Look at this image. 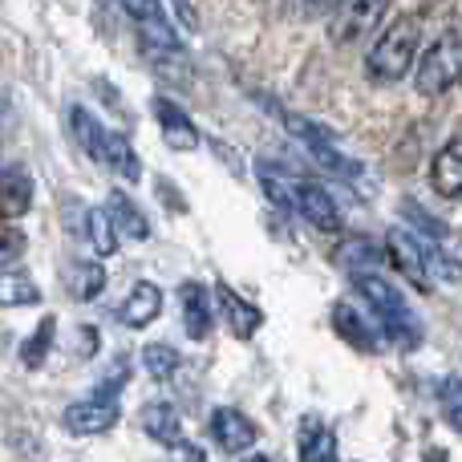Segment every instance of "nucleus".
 Here are the masks:
<instances>
[{
  "instance_id": "f257e3e1",
  "label": "nucleus",
  "mask_w": 462,
  "mask_h": 462,
  "mask_svg": "<svg viewBox=\"0 0 462 462\" xmlns=\"http://www.w3.org/2000/svg\"><path fill=\"white\" fill-rule=\"evenodd\" d=\"M353 284H357V292L369 300V309L377 312V320H382L385 337H390L393 345H402V349H418V345H422L426 328H422V320H418V312L406 304L398 284L382 280L377 272H353Z\"/></svg>"
},
{
  "instance_id": "4468645a",
  "label": "nucleus",
  "mask_w": 462,
  "mask_h": 462,
  "mask_svg": "<svg viewBox=\"0 0 462 462\" xmlns=\"http://www.w3.org/2000/svg\"><path fill=\"white\" fill-rule=\"evenodd\" d=\"M32 208V179L24 167L0 171V224H13Z\"/></svg>"
},
{
  "instance_id": "7ed1b4c3",
  "label": "nucleus",
  "mask_w": 462,
  "mask_h": 462,
  "mask_svg": "<svg viewBox=\"0 0 462 462\" xmlns=\"http://www.w3.org/2000/svg\"><path fill=\"white\" fill-rule=\"evenodd\" d=\"M458 73H462L458 29H447L439 41H434L430 49H426L422 57H418V73H414V81H418V94H426V97H439V94H447V89L458 81Z\"/></svg>"
},
{
  "instance_id": "4c0bfd02",
  "label": "nucleus",
  "mask_w": 462,
  "mask_h": 462,
  "mask_svg": "<svg viewBox=\"0 0 462 462\" xmlns=\"http://www.w3.org/2000/svg\"><path fill=\"white\" fill-rule=\"evenodd\" d=\"M0 106H5V97H0Z\"/></svg>"
},
{
  "instance_id": "cd10ccee",
  "label": "nucleus",
  "mask_w": 462,
  "mask_h": 462,
  "mask_svg": "<svg viewBox=\"0 0 462 462\" xmlns=\"http://www.w3.org/2000/svg\"><path fill=\"white\" fill-rule=\"evenodd\" d=\"M102 288H106L102 263H78V268L69 272V292L78 296V300H94V296H102Z\"/></svg>"
},
{
  "instance_id": "ddd939ff",
  "label": "nucleus",
  "mask_w": 462,
  "mask_h": 462,
  "mask_svg": "<svg viewBox=\"0 0 462 462\" xmlns=\"http://www.w3.org/2000/svg\"><path fill=\"white\" fill-rule=\"evenodd\" d=\"M216 304H219V312H224L227 328L239 337V341H247V337H255V333H260V325H263V312L255 309L252 300H244V296H236L227 284H219V288H216Z\"/></svg>"
},
{
  "instance_id": "c85d7f7f",
  "label": "nucleus",
  "mask_w": 462,
  "mask_h": 462,
  "mask_svg": "<svg viewBox=\"0 0 462 462\" xmlns=\"http://www.w3.org/2000/svg\"><path fill=\"white\" fill-rule=\"evenodd\" d=\"M337 260H341V263H353V268L361 272V263H377V260H382V252H377V247L369 244V239L353 236L349 244H345L341 252H337Z\"/></svg>"
},
{
  "instance_id": "a211bd4d",
  "label": "nucleus",
  "mask_w": 462,
  "mask_h": 462,
  "mask_svg": "<svg viewBox=\"0 0 462 462\" xmlns=\"http://www.w3.org/2000/svg\"><path fill=\"white\" fill-rule=\"evenodd\" d=\"M430 183L442 199H458V191H462V146H458V138H450V143L434 154Z\"/></svg>"
},
{
  "instance_id": "f3484780",
  "label": "nucleus",
  "mask_w": 462,
  "mask_h": 462,
  "mask_svg": "<svg viewBox=\"0 0 462 462\" xmlns=\"http://www.w3.org/2000/svg\"><path fill=\"white\" fill-rule=\"evenodd\" d=\"M143 53H146L151 69L159 73L162 81H175L179 89H191L195 69H191V57H187V49H183V45H167V49H151V45H143Z\"/></svg>"
},
{
  "instance_id": "e433bc0d",
  "label": "nucleus",
  "mask_w": 462,
  "mask_h": 462,
  "mask_svg": "<svg viewBox=\"0 0 462 462\" xmlns=\"http://www.w3.org/2000/svg\"><path fill=\"white\" fill-rule=\"evenodd\" d=\"M244 462H272L268 455H252V458H244Z\"/></svg>"
},
{
  "instance_id": "f03ea898",
  "label": "nucleus",
  "mask_w": 462,
  "mask_h": 462,
  "mask_svg": "<svg viewBox=\"0 0 462 462\" xmlns=\"http://www.w3.org/2000/svg\"><path fill=\"white\" fill-rule=\"evenodd\" d=\"M418 45H422V16L406 13L374 41L365 57V78L377 81V86H393L402 81L418 61Z\"/></svg>"
},
{
  "instance_id": "423d86ee",
  "label": "nucleus",
  "mask_w": 462,
  "mask_h": 462,
  "mask_svg": "<svg viewBox=\"0 0 462 462\" xmlns=\"http://www.w3.org/2000/svg\"><path fill=\"white\" fill-rule=\"evenodd\" d=\"M385 255H390L393 268L402 272V280H410L418 292H430V247H426L422 239L393 227L390 236H385Z\"/></svg>"
},
{
  "instance_id": "9b49d317",
  "label": "nucleus",
  "mask_w": 462,
  "mask_h": 462,
  "mask_svg": "<svg viewBox=\"0 0 462 462\" xmlns=\"http://www.w3.org/2000/svg\"><path fill=\"white\" fill-rule=\"evenodd\" d=\"M211 439L219 442L224 455H244V450L255 447V426H252V418H244L239 410L219 406L216 414H211Z\"/></svg>"
},
{
  "instance_id": "7c9ffc66",
  "label": "nucleus",
  "mask_w": 462,
  "mask_h": 462,
  "mask_svg": "<svg viewBox=\"0 0 462 462\" xmlns=\"http://www.w3.org/2000/svg\"><path fill=\"white\" fill-rule=\"evenodd\" d=\"M402 211H406V219H410V224H414V227H422L426 236H434V239H447V236H450V227H447V224H439V219H430L422 208H418L414 199H406V203H402Z\"/></svg>"
},
{
  "instance_id": "b1692460",
  "label": "nucleus",
  "mask_w": 462,
  "mask_h": 462,
  "mask_svg": "<svg viewBox=\"0 0 462 462\" xmlns=\"http://www.w3.org/2000/svg\"><path fill=\"white\" fill-rule=\"evenodd\" d=\"M37 300H41V288L32 284L29 272H13V268L0 272V304H5V309H16V304H37Z\"/></svg>"
},
{
  "instance_id": "aec40b11",
  "label": "nucleus",
  "mask_w": 462,
  "mask_h": 462,
  "mask_svg": "<svg viewBox=\"0 0 462 462\" xmlns=\"http://www.w3.org/2000/svg\"><path fill=\"white\" fill-rule=\"evenodd\" d=\"M296 458H300V462H337V434L325 430L317 418H304Z\"/></svg>"
},
{
  "instance_id": "412c9836",
  "label": "nucleus",
  "mask_w": 462,
  "mask_h": 462,
  "mask_svg": "<svg viewBox=\"0 0 462 462\" xmlns=\"http://www.w3.org/2000/svg\"><path fill=\"white\" fill-rule=\"evenodd\" d=\"M102 167L118 171L122 179H143V162H138L130 138L118 134V130H106L102 134Z\"/></svg>"
},
{
  "instance_id": "9d476101",
  "label": "nucleus",
  "mask_w": 462,
  "mask_h": 462,
  "mask_svg": "<svg viewBox=\"0 0 462 462\" xmlns=\"http://www.w3.org/2000/svg\"><path fill=\"white\" fill-rule=\"evenodd\" d=\"M333 333L341 337L345 345H353L357 353H382V333L374 328V320L365 317L361 309H353V304H333Z\"/></svg>"
},
{
  "instance_id": "473e14b6",
  "label": "nucleus",
  "mask_w": 462,
  "mask_h": 462,
  "mask_svg": "<svg viewBox=\"0 0 462 462\" xmlns=\"http://www.w3.org/2000/svg\"><path fill=\"white\" fill-rule=\"evenodd\" d=\"M439 398H442V418H447L450 426H458V377H447V382L439 385Z\"/></svg>"
},
{
  "instance_id": "20e7f679",
  "label": "nucleus",
  "mask_w": 462,
  "mask_h": 462,
  "mask_svg": "<svg viewBox=\"0 0 462 462\" xmlns=\"http://www.w3.org/2000/svg\"><path fill=\"white\" fill-rule=\"evenodd\" d=\"M284 130L296 138V143H304V151H309L325 171H333V175H341V179H357L361 175V167L341 151V146H337V138L328 134L320 122L300 118V114H284Z\"/></svg>"
},
{
  "instance_id": "c756f323",
  "label": "nucleus",
  "mask_w": 462,
  "mask_h": 462,
  "mask_svg": "<svg viewBox=\"0 0 462 462\" xmlns=\"http://www.w3.org/2000/svg\"><path fill=\"white\" fill-rule=\"evenodd\" d=\"M24 255V231L21 227H0V272L5 268H13L16 260H21Z\"/></svg>"
},
{
  "instance_id": "39448f33",
  "label": "nucleus",
  "mask_w": 462,
  "mask_h": 462,
  "mask_svg": "<svg viewBox=\"0 0 462 462\" xmlns=\"http://www.w3.org/2000/svg\"><path fill=\"white\" fill-rule=\"evenodd\" d=\"M390 5L393 0H341L333 13V24H328V41L333 45H357V41H365L385 21Z\"/></svg>"
},
{
  "instance_id": "0eeeda50",
  "label": "nucleus",
  "mask_w": 462,
  "mask_h": 462,
  "mask_svg": "<svg viewBox=\"0 0 462 462\" xmlns=\"http://www.w3.org/2000/svg\"><path fill=\"white\" fill-rule=\"evenodd\" d=\"M118 418H122L118 398H97V393H89V398L73 402V406L65 410L61 422L69 434H106L118 426Z\"/></svg>"
},
{
  "instance_id": "dca6fc26",
  "label": "nucleus",
  "mask_w": 462,
  "mask_h": 462,
  "mask_svg": "<svg viewBox=\"0 0 462 462\" xmlns=\"http://www.w3.org/2000/svg\"><path fill=\"white\" fill-rule=\"evenodd\" d=\"M143 430L159 447H183V418L171 402H146L143 406Z\"/></svg>"
},
{
  "instance_id": "2f4dec72",
  "label": "nucleus",
  "mask_w": 462,
  "mask_h": 462,
  "mask_svg": "<svg viewBox=\"0 0 462 462\" xmlns=\"http://www.w3.org/2000/svg\"><path fill=\"white\" fill-rule=\"evenodd\" d=\"M122 8L138 21V29H143V24H154V21H167V13H162L159 0H122Z\"/></svg>"
},
{
  "instance_id": "5701e85b",
  "label": "nucleus",
  "mask_w": 462,
  "mask_h": 462,
  "mask_svg": "<svg viewBox=\"0 0 462 462\" xmlns=\"http://www.w3.org/2000/svg\"><path fill=\"white\" fill-rule=\"evenodd\" d=\"M69 134H73V143H78V151H86L94 162H102V134H106V126L94 118V114L81 110V106H69Z\"/></svg>"
},
{
  "instance_id": "72a5a7b5",
  "label": "nucleus",
  "mask_w": 462,
  "mask_h": 462,
  "mask_svg": "<svg viewBox=\"0 0 462 462\" xmlns=\"http://www.w3.org/2000/svg\"><path fill=\"white\" fill-rule=\"evenodd\" d=\"M208 146H211V154H216V159H219V162H224V167L231 171V175H236V179H244V159H239V154L231 151L227 143H219V138H208Z\"/></svg>"
},
{
  "instance_id": "1a4fd4ad",
  "label": "nucleus",
  "mask_w": 462,
  "mask_h": 462,
  "mask_svg": "<svg viewBox=\"0 0 462 462\" xmlns=\"http://www.w3.org/2000/svg\"><path fill=\"white\" fill-rule=\"evenodd\" d=\"M292 208H296V216H304L317 231H341L345 227L341 208H337L333 195L317 183H300V179H296L292 183Z\"/></svg>"
},
{
  "instance_id": "6ab92c4d",
  "label": "nucleus",
  "mask_w": 462,
  "mask_h": 462,
  "mask_svg": "<svg viewBox=\"0 0 462 462\" xmlns=\"http://www.w3.org/2000/svg\"><path fill=\"white\" fill-rule=\"evenodd\" d=\"M106 216H110V224H114V236H126V239H134V244H143V239L151 236V224H146V216L134 208V199H130L126 191H110Z\"/></svg>"
},
{
  "instance_id": "f704fd0d",
  "label": "nucleus",
  "mask_w": 462,
  "mask_h": 462,
  "mask_svg": "<svg viewBox=\"0 0 462 462\" xmlns=\"http://www.w3.org/2000/svg\"><path fill=\"white\" fill-rule=\"evenodd\" d=\"M154 191H159V199L167 203L171 211H179V216H187V199H183V195H179V191H171V183H167V179H159V183H154Z\"/></svg>"
},
{
  "instance_id": "6e6552de",
  "label": "nucleus",
  "mask_w": 462,
  "mask_h": 462,
  "mask_svg": "<svg viewBox=\"0 0 462 462\" xmlns=\"http://www.w3.org/2000/svg\"><path fill=\"white\" fill-rule=\"evenodd\" d=\"M151 110H154V122H159V130H162V138H167L171 151H179V154L199 151L203 134H199V126H195V122L183 114V106H175L171 97L159 94L151 102Z\"/></svg>"
},
{
  "instance_id": "bb28decb",
  "label": "nucleus",
  "mask_w": 462,
  "mask_h": 462,
  "mask_svg": "<svg viewBox=\"0 0 462 462\" xmlns=\"http://www.w3.org/2000/svg\"><path fill=\"white\" fill-rule=\"evenodd\" d=\"M86 236H89V247H94L97 255L118 252V236H114V224H110V216H106V208L86 211Z\"/></svg>"
},
{
  "instance_id": "4be33fe9",
  "label": "nucleus",
  "mask_w": 462,
  "mask_h": 462,
  "mask_svg": "<svg viewBox=\"0 0 462 462\" xmlns=\"http://www.w3.org/2000/svg\"><path fill=\"white\" fill-rule=\"evenodd\" d=\"M255 179H260V191L268 195L284 216H296V208H292V183L296 179L292 175H284V171H280L276 162H268V159H255Z\"/></svg>"
},
{
  "instance_id": "f8f14e48",
  "label": "nucleus",
  "mask_w": 462,
  "mask_h": 462,
  "mask_svg": "<svg viewBox=\"0 0 462 462\" xmlns=\"http://www.w3.org/2000/svg\"><path fill=\"white\" fill-rule=\"evenodd\" d=\"M179 300H183V328L191 341H208L211 325H216V309H211V292L199 280H187L179 288Z\"/></svg>"
},
{
  "instance_id": "c9c22d12",
  "label": "nucleus",
  "mask_w": 462,
  "mask_h": 462,
  "mask_svg": "<svg viewBox=\"0 0 462 462\" xmlns=\"http://www.w3.org/2000/svg\"><path fill=\"white\" fill-rule=\"evenodd\" d=\"M296 5H300L304 16H328V13H337L341 0H296Z\"/></svg>"
},
{
  "instance_id": "2eb2a0df",
  "label": "nucleus",
  "mask_w": 462,
  "mask_h": 462,
  "mask_svg": "<svg viewBox=\"0 0 462 462\" xmlns=\"http://www.w3.org/2000/svg\"><path fill=\"white\" fill-rule=\"evenodd\" d=\"M159 312H162V288L151 284V280H143V284H134V288H130V296L122 300L118 320L126 328H146L154 317H159Z\"/></svg>"
},
{
  "instance_id": "a878e982",
  "label": "nucleus",
  "mask_w": 462,
  "mask_h": 462,
  "mask_svg": "<svg viewBox=\"0 0 462 462\" xmlns=\"http://www.w3.org/2000/svg\"><path fill=\"white\" fill-rule=\"evenodd\" d=\"M179 365H183V357H179L175 345L167 341H154L143 349V369L154 377V382H171V377L179 374Z\"/></svg>"
},
{
  "instance_id": "393cba45",
  "label": "nucleus",
  "mask_w": 462,
  "mask_h": 462,
  "mask_svg": "<svg viewBox=\"0 0 462 462\" xmlns=\"http://www.w3.org/2000/svg\"><path fill=\"white\" fill-rule=\"evenodd\" d=\"M53 337H57V320L45 317L37 328L29 333V341L21 345V365L24 369H41L45 365V357L53 353Z\"/></svg>"
}]
</instances>
